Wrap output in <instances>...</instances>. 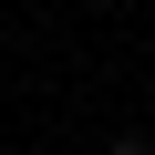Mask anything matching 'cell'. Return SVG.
I'll return each instance as SVG.
<instances>
[{"mask_svg":"<svg viewBox=\"0 0 155 155\" xmlns=\"http://www.w3.org/2000/svg\"><path fill=\"white\" fill-rule=\"evenodd\" d=\"M104 155H155V145H145V134H124V145H104Z\"/></svg>","mask_w":155,"mask_h":155,"instance_id":"cell-1","label":"cell"}]
</instances>
